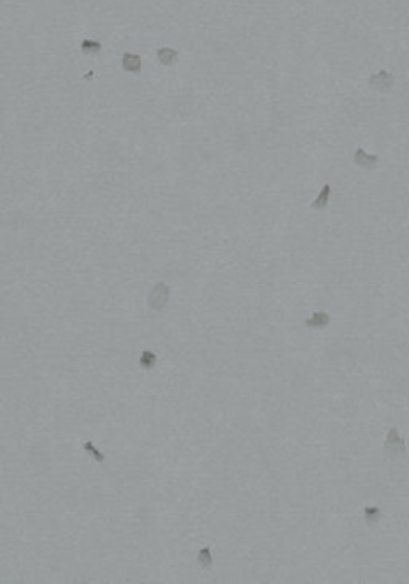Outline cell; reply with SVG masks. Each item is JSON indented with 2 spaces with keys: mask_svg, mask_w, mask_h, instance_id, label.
Segmentation results:
<instances>
[{
  "mask_svg": "<svg viewBox=\"0 0 409 584\" xmlns=\"http://www.w3.org/2000/svg\"><path fill=\"white\" fill-rule=\"evenodd\" d=\"M394 83H395V77L392 72L389 71H378L375 74L370 76L368 79V86L373 91H378V93H389V91H392Z\"/></svg>",
  "mask_w": 409,
  "mask_h": 584,
  "instance_id": "obj_2",
  "label": "cell"
},
{
  "mask_svg": "<svg viewBox=\"0 0 409 584\" xmlns=\"http://www.w3.org/2000/svg\"><path fill=\"white\" fill-rule=\"evenodd\" d=\"M141 66H142V60L139 55L135 53H123L122 57V67L123 71L127 72H134V74H139L141 72Z\"/></svg>",
  "mask_w": 409,
  "mask_h": 584,
  "instance_id": "obj_5",
  "label": "cell"
},
{
  "mask_svg": "<svg viewBox=\"0 0 409 584\" xmlns=\"http://www.w3.org/2000/svg\"><path fill=\"white\" fill-rule=\"evenodd\" d=\"M170 302V286L166 283H156L148 297V307L154 312H161Z\"/></svg>",
  "mask_w": 409,
  "mask_h": 584,
  "instance_id": "obj_1",
  "label": "cell"
},
{
  "mask_svg": "<svg viewBox=\"0 0 409 584\" xmlns=\"http://www.w3.org/2000/svg\"><path fill=\"white\" fill-rule=\"evenodd\" d=\"M385 454L390 459H395L399 456H404L406 454V445H404L402 437L399 435L397 428H392L389 432V437L385 440Z\"/></svg>",
  "mask_w": 409,
  "mask_h": 584,
  "instance_id": "obj_3",
  "label": "cell"
},
{
  "mask_svg": "<svg viewBox=\"0 0 409 584\" xmlns=\"http://www.w3.org/2000/svg\"><path fill=\"white\" fill-rule=\"evenodd\" d=\"M197 562H199V565H202L204 569H209L211 565H213V555H211V548L209 547H204L202 550L199 552V557H197Z\"/></svg>",
  "mask_w": 409,
  "mask_h": 584,
  "instance_id": "obj_12",
  "label": "cell"
},
{
  "mask_svg": "<svg viewBox=\"0 0 409 584\" xmlns=\"http://www.w3.org/2000/svg\"><path fill=\"white\" fill-rule=\"evenodd\" d=\"M365 514H367V517L368 521H375V519H378V514H380V510L378 509H367L365 510Z\"/></svg>",
  "mask_w": 409,
  "mask_h": 584,
  "instance_id": "obj_13",
  "label": "cell"
},
{
  "mask_svg": "<svg viewBox=\"0 0 409 584\" xmlns=\"http://www.w3.org/2000/svg\"><path fill=\"white\" fill-rule=\"evenodd\" d=\"M330 317L325 312H315L310 319H307L308 327H325L329 324Z\"/></svg>",
  "mask_w": 409,
  "mask_h": 584,
  "instance_id": "obj_10",
  "label": "cell"
},
{
  "mask_svg": "<svg viewBox=\"0 0 409 584\" xmlns=\"http://www.w3.org/2000/svg\"><path fill=\"white\" fill-rule=\"evenodd\" d=\"M329 197H330V185L325 184L324 187H322L320 194H318V197L312 202V209H315V211L325 209L327 204H329Z\"/></svg>",
  "mask_w": 409,
  "mask_h": 584,
  "instance_id": "obj_7",
  "label": "cell"
},
{
  "mask_svg": "<svg viewBox=\"0 0 409 584\" xmlns=\"http://www.w3.org/2000/svg\"><path fill=\"white\" fill-rule=\"evenodd\" d=\"M156 57L161 66H173V64L178 62V51L165 46V48H159L156 51Z\"/></svg>",
  "mask_w": 409,
  "mask_h": 584,
  "instance_id": "obj_6",
  "label": "cell"
},
{
  "mask_svg": "<svg viewBox=\"0 0 409 584\" xmlns=\"http://www.w3.org/2000/svg\"><path fill=\"white\" fill-rule=\"evenodd\" d=\"M103 45L96 40H84L81 41V53L83 55H98L101 51Z\"/></svg>",
  "mask_w": 409,
  "mask_h": 584,
  "instance_id": "obj_8",
  "label": "cell"
},
{
  "mask_svg": "<svg viewBox=\"0 0 409 584\" xmlns=\"http://www.w3.org/2000/svg\"><path fill=\"white\" fill-rule=\"evenodd\" d=\"M84 451L88 452L96 462H100V464H101L103 461H105V454H103L101 451H98V447L91 442V440H86V442H84Z\"/></svg>",
  "mask_w": 409,
  "mask_h": 584,
  "instance_id": "obj_11",
  "label": "cell"
},
{
  "mask_svg": "<svg viewBox=\"0 0 409 584\" xmlns=\"http://www.w3.org/2000/svg\"><path fill=\"white\" fill-rule=\"evenodd\" d=\"M158 362V355L154 352H149V349H146V352H142L141 358H139V365L142 367L144 370H149L153 369L154 365H156Z\"/></svg>",
  "mask_w": 409,
  "mask_h": 584,
  "instance_id": "obj_9",
  "label": "cell"
},
{
  "mask_svg": "<svg viewBox=\"0 0 409 584\" xmlns=\"http://www.w3.org/2000/svg\"><path fill=\"white\" fill-rule=\"evenodd\" d=\"M353 161L361 170H373V168H377L378 156L377 154H368L363 148H356L355 154H353Z\"/></svg>",
  "mask_w": 409,
  "mask_h": 584,
  "instance_id": "obj_4",
  "label": "cell"
}]
</instances>
